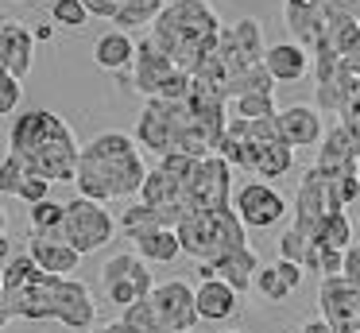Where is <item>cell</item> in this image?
I'll return each instance as SVG.
<instances>
[{"mask_svg": "<svg viewBox=\"0 0 360 333\" xmlns=\"http://www.w3.org/2000/svg\"><path fill=\"white\" fill-rule=\"evenodd\" d=\"M155 275L148 271V260L140 252H117L112 260H105L101 268V299L112 306L128 310L136 302H143L155 291Z\"/></svg>", "mask_w": 360, "mask_h": 333, "instance_id": "obj_10", "label": "cell"}, {"mask_svg": "<svg viewBox=\"0 0 360 333\" xmlns=\"http://www.w3.org/2000/svg\"><path fill=\"white\" fill-rule=\"evenodd\" d=\"M341 209H345V201H341L337 182L326 178L318 167H306L302 178H298V194H295V229L318 240V229L333 213H341Z\"/></svg>", "mask_w": 360, "mask_h": 333, "instance_id": "obj_11", "label": "cell"}, {"mask_svg": "<svg viewBox=\"0 0 360 333\" xmlns=\"http://www.w3.org/2000/svg\"><path fill=\"white\" fill-rule=\"evenodd\" d=\"M148 175L151 170L143 167L136 136H128V132H97L82 147V163H78L74 186H78L82 198H94L105 206V201L140 198Z\"/></svg>", "mask_w": 360, "mask_h": 333, "instance_id": "obj_4", "label": "cell"}, {"mask_svg": "<svg viewBox=\"0 0 360 333\" xmlns=\"http://www.w3.org/2000/svg\"><path fill=\"white\" fill-rule=\"evenodd\" d=\"M163 4H167V0H163Z\"/></svg>", "mask_w": 360, "mask_h": 333, "instance_id": "obj_44", "label": "cell"}, {"mask_svg": "<svg viewBox=\"0 0 360 333\" xmlns=\"http://www.w3.org/2000/svg\"><path fill=\"white\" fill-rule=\"evenodd\" d=\"M225 128H229V105L194 89L182 101H167V97L143 101L140 116H136V144L155 155L182 151L205 159V155H217Z\"/></svg>", "mask_w": 360, "mask_h": 333, "instance_id": "obj_2", "label": "cell"}, {"mask_svg": "<svg viewBox=\"0 0 360 333\" xmlns=\"http://www.w3.org/2000/svg\"><path fill=\"white\" fill-rule=\"evenodd\" d=\"M318 240H321V244H329V248H341V252H345V248L352 244V221H349V213L341 209V213L329 217V221L318 229Z\"/></svg>", "mask_w": 360, "mask_h": 333, "instance_id": "obj_30", "label": "cell"}, {"mask_svg": "<svg viewBox=\"0 0 360 333\" xmlns=\"http://www.w3.org/2000/svg\"><path fill=\"white\" fill-rule=\"evenodd\" d=\"M302 263H295V260H279V263H271V268H259V275H256V291L264 294V302H287L290 294L302 287Z\"/></svg>", "mask_w": 360, "mask_h": 333, "instance_id": "obj_23", "label": "cell"}, {"mask_svg": "<svg viewBox=\"0 0 360 333\" xmlns=\"http://www.w3.org/2000/svg\"><path fill=\"white\" fill-rule=\"evenodd\" d=\"M310 66H314V54L306 51V46H298L295 39H290V43L267 46V70H271L275 82H298Z\"/></svg>", "mask_w": 360, "mask_h": 333, "instance_id": "obj_24", "label": "cell"}, {"mask_svg": "<svg viewBox=\"0 0 360 333\" xmlns=\"http://www.w3.org/2000/svg\"><path fill=\"white\" fill-rule=\"evenodd\" d=\"M190 74H194L198 93H205L213 101H225V105H233L236 97L256 93V89L275 93V77L267 70V43H264L259 20L244 15L233 27H225L217 51L198 70H190Z\"/></svg>", "mask_w": 360, "mask_h": 333, "instance_id": "obj_3", "label": "cell"}, {"mask_svg": "<svg viewBox=\"0 0 360 333\" xmlns=\"http://www.w3.org/2000/svg\"><path fill=\"white\" fill-rule=\"evenodd\" d=\"M198 314H202V322H229L240 314V294L225 279H202L198 283Z\"/></svg>", "mask_w": 360, "mask_h": 333, "instance_id": "obj_20", "label": "cell"}, {"mask_svg": "<svg viewBox=\"0 0 360 333\" xmlns=\"http://www.w3.org/2000/svg\"><path fill=\"white\" fill-rule=\"evenodd\" d=\"M225 23L210 0H167L159 20L151 23V39L174 58L179 70H198L217 51Z\"/></svg>", "mask_w": 360, "mask_h": 333, "instance_id": "obj_6", "label": "cell"}, {"mask_svg": "<svg viewBox=\"0 0 360 333\" xmlns=\"http://www.w3.org/2000/svg\"><path fill=\"white\" fill-rule=\"evenodd\" d=\"M55 27L58 23H39V27H35V43H51V39H55Z\"/></svg>", "mask_w": 360, "mask_h": 333, "instance_id": "obj_39", "label": "cell"}, {"mask_svg": "<svg viewBox=\"0 0 360 333\" xmlns=\"http://www.w3.org/2000/svg\"><path fill=\"white\" fill-rule=\"evenodd\" d=\"M179 74V66H174V58L163 51V46L151 39V31L136 43V58H132V66L124 70V74H117L120 82H124V89H136V93H143V97H159L163 93V85L171 82V77Z\"/></svg>", "mask_w": 360, "mask_h": 333, "instance_id": "obj_13", "label": "cell"}, {"mask_svg": "<svg viewBox=\"0 0 360 333\" xmlns=\"http://www.w3.org/2000/svg\"><path fill=\"white\" fill-rule=\"evenodd\" d=\"M174 232H179V240H182V252L194 256L198 263H213V260H221V256L236 252V248H248V225L240 221L236 206L186 213Z\"/></svg>", "mask_w": 360, "mask_h": 333, "instance_id": "obj_9", "label": "cell"}, {"mask_svg": "<svg viewBox=\"0 0 360 333\" xmlns=\"http://www.w3.org/2000/svg\"><path fill=\"white\" fill-rule=\"evenodd\" d=\"M337 333H360V322H356V325H341Z\"/></svg>", "mask_w": 360, "mask_h": 333, "instance_id": "obj_42", "label": "cell"}, {"mask_svg": "<svg viewBox=\"0 0 360 333\" xmlns=\"http://www.w3.org/2000/svg\"><path fill=\"white\" fill-rule=\"evenodd\" d=\"M117 229H120V225L112 221V213L101 206V201L82 198V194H74V198L66 201L63 240H66V244H74L82 256L101 252V248L112 240V232H117Z\"/></svg>", "mask_w": 360, "mask_h": 333, "instance_id": "obj_12", "label": "cell"}, {"mask_svg": "<svg viewBox=\"0 0 360 333\" xmlns=\"http://www.w3.org/2000/svg\"><path fill=\"white\" fill-rule=\"evenodd\" d=\"M58 322L74 333L97 325V299L82 279L51 275L32 252H16L0 268V322Z\"/></svg>", "mask_w": 360, "mask_h": 333, "instance_id": "obj_1", "label": "cell"}, {"mask_svg": "<svg viewBox=\"0 0 360 333\" xmlns=\"http://www.w3.org/2000/svg\"><path fill=\"white\" fill-rule=\"evenodd\" d=\"M356 163H360V139L352 136L345 124H333V128L326 132V139L318 144V159H314V167H318L326 178L341 182V178L356 175Z\"/></svg>", "mask_w": 360, "mask_h": 333, "instance_id": "obj_16", "label": "cell"}, {"mask_svg": "<svg viewBox=\"0 0 360 333\" xmlns=\"http://www.w3.org/2000/svg\"><path fill=\"white\" fill-rule=\"evenodd\" d=\"M0 256H4V263L16 256V252H12V237H8V232H0Z\"/></svg>", "mask_w": 360, "mask_h": 333, "instance_id": "obj_40", "label": "cell"}, {"mask_svg": "<svg viewBox=\"0 0 360 333\" xmlns=\"http://www.w3.org/2000/svg\"><path fill=\"white\" fill-rule=\"evenodd\" d=\"M89 20V8L82 4V0H51V23H58V27H86Z\"/></svg>", "mask_w": 360, "mask_h": 333, "instance_id": "obj_32", "label": "cell"}, {"mask_svg": "<svg viewBox=\"0 0 360 333\" xmlns=\"http://www.w3.org/2000/svg\"><path fill=\"white\" fill-rule=\"evenodd\" d=\"M32 58H35V31H27L16 20H4L0 23V70L24 82L27 70H32Z\"/></svg>", "mask_w": 360, "mask_h": 333, "instance_id": "obj_18", "label": "cell"}, {"mask_svg": "<svg viewBox=\"0 0 360 333\" xmlns=\"http://www.w3.org/2000/svg\"><path fill=\"white\" fill-rule=\"evenodd\" d=\"M27 221H32V232H35V237H55V240H63L66 201H51V198L39 201V206H32Z\"/></svg>", "mask_w": 360, "mask_h": 333, "instance_id": "obj_27", "label": "cell"}, {"mask_svg": "<svg viewBox=\"0 0 360 333\" xmlns=\"http://www.w3.org/2000/svg\"><path fill=\"white\" fill-rule=\"evenodd\" d=\"M20 89H24V85H20V77H12V74H4V70H0V113H4V116L20 108Z\"/></svg>", "mask_w": 360, "mask_h": 333, "instance_id": "obj_34", "label": "cell"}, {"mask_svg": "<svg viewBox=\"0 0 360 333\" xmlns=\"http://www.w3.org/2000/svg\"><path fill=\"white\" fill-rule=\"evenodd\" d=\"M306 271H318L321 279H329V275H345V252H341V248L321 244V240H314L310 256H306Z\"/></svg>", "mask_w": 360, "mask_h": 333, "instance_id": "obj_29", "label": "cell"}, {"mask_svg": "<svg viewBox=\"0 0 360 333\" xmlns=\"http://www.w3.org/2000/svg\"><path fill=\"white\" fill-rule=\"evenodd\" d=\"M213 275L225 279V283L244 299V294H248L252 287H256L259 256L252 252V244H248V248H236V252H229V256H221V260H213Z\"/></svg>", "mask_w": 360, "mask_h": 333, "instance_id": "obj_22", "label": "cell"}, {"mask_svg": "<svg viewBox=\"0 0 360 333\" xmlns=\"http://www.w3.org/2000/svg\"><path fill=\"white\" fill-rule=\"evenodd\" d=\"M356 178H360V163H356Z\"/></svg>", "mask_w": 360, "mask_h": 333, "instance_id": "obj_43", "label": "cell"}, {"mask_svg": "<svg viewBox=\"0 0 360 333\" xmlns=\"http://www.w3.org/2000/svg\"><path fill=\"white\" fill-rule=\"evenodd\" d=\"M337 4H341V8H345V12H349V15H352V20H356V23H360V0H337Z\"/></svg>", "mask_w": 360, "mask_h": 333, "instance_id": "obj_41", "label": "cell"}, {"mask_svg": "<svg viewBox=\"0 0 360 333\" xmlns=\"http://www.w3.org/2000/svg\"><path fill=\"white\" fill-rule=\"evenodd\" d=\"M318 310L333 329L360 322V291L345 275H329L318 283Z\"/></svg>", "mask_w": 360, "mask_h": 333, "instance_id": "obj_17", "label": "cell"}, {"mask_svg": "<svg viewBox=\"0 0 360 333\" xmlns=\"http://www.w3.org/2000/svg\"><path fill=\"white\" fill-rule=\"evenodd\" d=\"M217 155L229 159L236 170H248L256 178H267V182L290 175V167H295V147L283 136L279 116H264V120L229 116V128H225Z\"/></svg>", "mask_w": 360, "mask_h": 333, "instance_id": "obj_7", "label": "cell"}, {"mask_svg": "<svg viewBox=\"0 0 360 333\" xmlns=\"http://www.w3.org/2000/svg\"><path fill=\"white\" fill-rule=\"evenodd\" d=\"M27 252L35 256V263H39L43 271H51V275H74L82 263V252L74 244H66V240H55V237H35L27 240Z\"/></svg>", "mask_w": 360, "mask_h": 333, "instance_id": "obj_21", "label": "cell"}, {"mask_svg": "<svg viewBox=\"0 0 360 333\" xmlns=\"http://www.w3.org/2000/svg\"><path fill=\"white\" fill-rule=\"evenodd\" d=\"M24 178H27L24 159H20V155H12V151H4V163H0V194H4V198H20Z\"/></svg>", "mask_w": 360, "mask_h": 333, "instance_id": "obj_31", "label": "cell"}, {"mask_svg": "<svg viewBox=\"0 0 360 333\" xmlns=\"http://www.w3.org/2000/svg\"><path fill=\"white\" fill-rule=\"evenodd\" d=\"M298 333H337V329H333V325L326 322V318H314V322H306V325H302V329H298Z\"/></svg>", "mask_w": 360, "mask_h": 333, "instance_id": "obj_38", "label": "cell"}, {"mask_svg": "<svg viewBox=\"0 0 360 333\" xmlns=\"http://www.w3.org/2000/svg\"><path fill=\"white\" fill-rule=\"evenodd\" d=\"M279 128L290 147H318L326 139V120L318 105H287L279 108Z\"/></svg>", "mask_w": 360, "mask_h": 333, "instance_id": "obj_19", "label": "cell"}, {"mask_svg": "<svg viewBox=\"0 0 360 333\" xmlns=\"http://www.w3.org/2000/svg\"><path fill=\"white\" fill-rule=\"evenodd\" d=\"M229 116H240V120H264V116H279V105H275V93L256 89V93H244L229 105Z\"/></svg>", "mask_w": 360, "mask_h": 333, "instance_id": "obj_28", "label": "cell"}, {"mask_svg": "<svg viewBox=\"0 0 360 333\" xmlns=\"http://www.w3.org/2000/svg\"><path fill=\"white\" fill-rule=\"evenodd\" d=\"M89 8V15H101V20H117L120 12V0H82Z\"/></svg>", "mask_w": 360, "mask_h": 333, "instance_id": "obj_37", "label": "cell"}, {"mask_svg": "<svg viewBox=\"0 0 360 333\" xmlns=\"http://www.w3.org/2000/svg\"><path fill=\"white\" fill-rule=\"evenodd\" d=\"M333 8H337V0H283V20H287L290 39L314 54L326 43Z\"/></svg>", "mask_w": 360, "mask_h": 333, "instance_id": "obj_14", "label": "cell"}, {"mask_svg": "<svg viewBox=\"0 0 360 333\" xmlns=\"http://www.w3.org/2000/svg\"><path fill=\"white\" fill-rule=\"evenodd\" d=\"M345 279L360 291V240H352V244L345 248Z\"/></svg>", "mask_w": 360, "mask_h": 333, "instance_id": "obj_36", "label": "cell"}, {"mask_svg": "<svg viewBox=\"0 0 360 333\" xmlns=\"http://www.w3.org/2000/svg\"><path fill=\"white\" fill-rule=\"evenodd\" d=\"M120 322L132 333H190L202 314H198V291L182 279H167L143 302L124 310Z\"/></svg>", "mask_w": 360, "mask_h": 333, "instance_id": "obj_8", "label": "cell"}, {"mask_svg": "<svg viewBox=\"0 0 360 333\" xmlns=\"http://www.w3.org/2000/svg\"><path fill=\"white\" fill-rule=\"evenodd\" d=\"M51 198V178H39V175H27L24 186H20V201L27 206H39V201Z\"/></svg>", "mask_w": 360, "mask_h": 333, "instance_id": "obj_35", "label": "cell"}, {"mask_svg": "<svg viewBox=\"0 0 360 333\" xmlns=\"http://www.w3.org/2000/svg\"><path fill=\"white\" fill-rule=\"evenodd\" d=\"M8 151L20 155L27 175L51 182H74L82 163V144L74 139L70 124L51 108H27L16 116L8 132Z\"/></svg>", "mask_w": 360, "mask_h": 333, "instance_id": "obj_5", "label": "cell"}, {"mask_svg": "<svg viewBox=\"0 0 360 333\" xmlns=\"http://www.w3.org/2000/svg\"><path fill=\"white\" fill-rule=\"evenodd\" d=\"M236 213H240V221L248 225V229H271V225H279L283 217H287V198H283L279 190H275L271 182H244L240 190H236Z\"/></svg>", "mask_w": 360, "mask_h": 333, "instance_id": "obj_15", "label": "cell"}, {"mask_svg": "<svg viewBox=\"0 0 360 333\" xmlns=\"http://www.w3.org/2000/svg\"><path fill=\"white\" fill-rule=\"evenodd\" d=\"M132 244L148 263H174V256H182V240L174 229H148L132 237Z\"/></svg>", "mask_w": 360, "mask_h": 333, "instance_id": "obj_26", "label": "cell"}, {"mask_svg": "<svg viewBox=\"0 0 360 333\" xmlns=\"http://www.w3.org/2000/svg\"><path fill=\"white\" fill-rule=\"evenodd\" d=\"M310 248H314V237H306V232H298L295 225H290V229L279 237V260H295V263H302V268H306Z\"/></svg>", "mask_w": 360, "mask_h": 333, "instance_id": "obj_33", "label": "cell"}, {"mask_svg": "<svg viewBox=\"0 0 360 333\" xmlns=\"http://www.w3.org/2000/svg\"><path fill=\"white\" fill-rule=\"evenodd\" d=\"M132 58H136V39L128 35V31H105L101 39H97V46H94V62L101 70H109V74H124L128 66H132Z\"/></svg>", "mask_w": 360, "mask_h": 333, "instance_id": "obj_25", "label": "cell"}]
</instances>
